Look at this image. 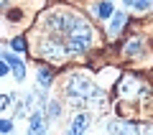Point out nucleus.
Instances as JSON below:
<instances>
[{"label":"nucleus","instance_id":"f257e3e1","mask_svg":"<svg viewBox=\"0 0 153 135\" xmlns=\"http://www.w3.org/2000/svg\"><path fill=\"white\" fill-rule=\"evenodd\" d=\"M66 94H69L71 105H102L105 102V92L92 79H87V76H82V74H74L69 79Z\"/></svg>","mask_w":153,"mask_h":135},{"label":"nucleus","instance_id":"f03ea898","mask_svg":"<svg viewBox=\"0 0 153 135\" xmlns=\"http://www.w3.org/2000/svg\"><path fill=\"white\" fill-rule=\"evenodd\" d=\"M36 51L44 56V59L54 61V64H61V61L69 56L64 41H61V38H56V36H44V38H38V49H36Z\"/></svg>","mask_w":153,"mask_h":135},{"label":"nucleus","instance_id":"7ed1b4c3","mask_svg":"<svg viewBox=\"0 0 153 135\" xmlns=\"http://www.w3.org/2000/svg\"><path fill=\"white\" fill-rule=\"evenodd\" d=\"M140 92H143V87H140V82H138V76L123 74V79L117 82V94L125 97V99H130V97H135V94H140Z\"/></svg>","mask_w":153,"mask_h":135},{"label":"nucleus","instance_id":"20e7f679","mask_svg":"<svg viewBox=\"0 0 153 135\" xmlns=\"http://www.w3.org/2000/svg\"><path fill=\"white\" fill-rule=\"evenodd\" d=\"M28 117H31V133H44L46 130V122H44V110H33L31 115H28Z\"/></svg>","mask_w":153,"mask_h":135},{"label":"nucleus","instance_id":"39448f33","mask_svg":"<svg viewBox=\"0 0 153 135\" xmlns=\"http://www.w3.org/2000/svg\"><path fill=\"white\" fill-rule=\"evenodd\" d=\"M92 13H94V18H100V21H107V18L112 16V5H110V0H100V3H94Z\"/></svg>","mask_w":153,"mask_h":135},{"label":"nucleus","instance_id":"423d86ee","mask_svg":"<svg viewBox=\"0 0 153 135\" xmlns=\"http://www.w3.org/2000/svg\"><path fill=\"white\" fill-rule=\"evenodd\" d=\"M110 133H138V125L133 122H123V120H112V122L107 125Z\"/></svg>","mask_w":153,"mask_h":135},{"label":"nucleus","instance_id":"0eeeda50","mask_svg":"<svg viewBox=\"0 0 153 135\" xmlns=\"http://www.w3.org/2000/svg\"><path fill=\"white\" fill-rule=\"evenodd\" d=\"M87 125H89V115L87 112H82V115H76L74 117V122H71V133H82V130H87Z\"/></svg>","mask_w":153,"mask_h":135},{"label":"nucleus","instance_id":"6e6552de","mask_svg":"<svg viewBox=\"0 0 153 135\" xmlns=\"http://www.w3.org/2000/svg\"><path fill=\"white\" fill-rule=\"evenodd\" d=\"M140 51H143V41H140V38H135V41H130V43L125 46V49H123V54L133 59V56H138Z\"/></svg>","mask_w":153,"mask_h":135},{"label":"nucleus","instance_id":"1a4fd4ad","mask_svg":"<svg viewBox=\"0 0 153 135\" xmlns=\"http://www.w3.org/2000/svg\"><path fill=\"white\" fill-rule=\"evenodd\" d=\"M112 13H115V10H112ZM125 21H128V16H125V13H115L112 26H110V33H112V36H117V31H120V28L125 26Z\"/></svg>","mask_w":153,"mask_h":135},{"label":"nucleus","instance_id":"9d476101","mask_svg":"<svg viewBox=\"0 0 153 135\" xmlns=\"http://www.w3.org/2000/svg\"><path fill=\"white\" fill-rule=\"evenodd\" d=\"M36 79H38V84H41V87H49V84H51V69H46V66H38Z\"/></svg>","mask_w":153,"mask_h":135},{"label":"nucleus","instance_id":"9b49d317","mask_svg":"<svg viewBox=\"0 0 153 135\" xmlns=\"http://www.w3.org/2000/svg\"><path fill=\"white\" fill-rule=\"evenodd\" d=\"M130 8H135V10H148V8L153 5V0H125Z\"/></svg>","mask_w":153,"mask_h":135},{"label":"nucleus","instance_id":"f8f14e48","mask_svg":"<svg viewBox=\"0 0 153 135\" xmlns=\"http://www.w3.org/2000/svg\"><path fill=\"white\" fill-rule=\"evenodd\" d=\"M59 115H61V105L59 102H51L49 110H46V117H49V120H59Z\"/></svg>","mask_w":153,"mask_h":135},{"label":"nucleus","instance_id":"ddd939ff","mask_svg":"<svg viewBox=\"0 0 153 135\" xmlns=\"http://www.w3.org/2000/svg\"><path fill=\"white\" fill-rule=\"evenodd\" d=\"M13 76H16L18 82H23V79H26V66H23V61H18V64L13 66Z\"/></svg>","mask_w":153,"mask_h":135},{"label":"nucleus","instance_id":"4468645a","mask_svg":"<svg viewBox=\"0 0 153 135\" xmlns=\"http://www.w3.org/2000/svg\"><path fill=\"white\" fill-rule=\"evenodd\" d=\"M10 46H13V51H26V38L16 36V38L10 41Z\"/></svg>","mask_w":153,"mask_h":135},{"label":"nucleus","instance_id":"2eb2a0df","mask_svg":"<svg viewBox=\"0 0 153 135\" xmlns=\"http://www.w3.org/2000/svg\"><path fill=\"white\" fill-rule=\"evenodd\" d=\"M3 59H5V64H8V66H16L18 61H21L16 54H3Z\"/></svg>","mask_w":153,"mask_h":135},{"label":"nucleus","instance_id":"dca6fc26","mask_svg":"<svg viewBox=\"0 0 153 135\" xmlns=\"http://www.w3.org/2000/svg\"><path fill=\"white\" fill-rule=\"evenodd\" d=\"M10 128H13V122H10V120H0V133H8Z\"/></svg>","mask_w":153,"mask_h":135},{"label":"nucleus","instance_id":"f3484780","mask_svg":"<svg viewBox=\"0 0 153 135\" xmlns=\"http://www.w3.org/2000/svg\"><path fill=\"white\" fill-rule=\"evenodd\" d=\"M8 69H10V66H8V64H5V61H0V79H3V76H5V74H8Z\"/></svg>","mask_w":153,"mask_h":135},{"label":"nucleus","instance_id":"a211bd4d","mask_svg":"<svg viewBox=\"0 0 153 135\" xmlns=\"http://www.w3.org/2000/svg\"><path fill=\"white\" fill-rule=\"evenodd\" d=\"M0 3H5V0H0Z\"/></svg>","mask_w":153,"mask_h":135}]
</instances>
